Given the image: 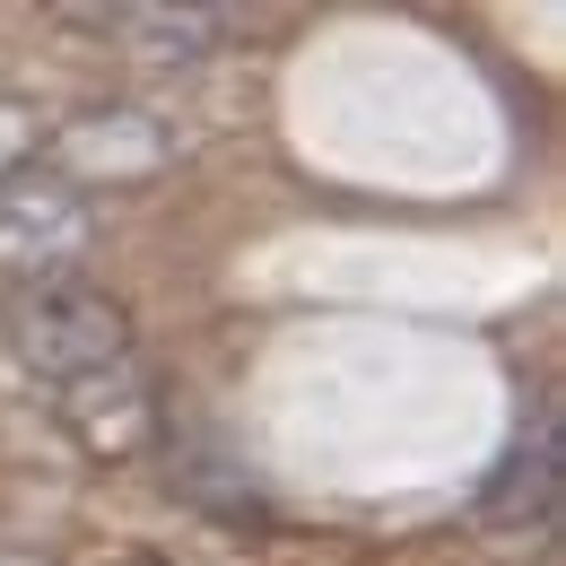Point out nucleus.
I'll return each mask as SVG.
<instances>
[{"mask_svg":"<svg viewBox=\"0 0 566 566\" xmlns=\"http://www.w3.org/2000/svg\"><path fill=\"white\" fill-rule=\"evenodd\" d=\"M44 140H53V114H44L35 96L0 87V184L27 175V166H44Z\"/></svg>","mask_w":566,"mask_h":566,"instance_id":"6","label":"nucleus"},{"mask_svg":"<svg viewBox=\"0 0 566 566\" xmlns=\"http://www.w3.org/2000/svg\"><path fill=\"white\" fill-rule=\"evenodd\" d=\"M175 148L184 140L148 105H78L44 140V175H62L71 192H87V184H148V175L175 166Z\"/></svg>","mask_w":566,"mask_h":566,"instance_id":"3","label":"nucleus"},{"mask_svg":"<svg viewBox=\"0 0 566 566\" xmlns=\"http://www.w3.org/2000/svg\"><path fill=\"white\" fill-rule=\"evenodd\" d=\"M78 27L114 35L132 62L157 71H184V62H210L218 53V18L210 9H175V0H123V9H78Z\"/></svg>","mask_w":566,"mask_h":566,"instance_id":"5","label":"nucleus"},{"mask_svg":"<svg viewBox=\"0 0 566 566\" xmlns=\"http://www.w3.org/2000/svg\"><path fill=\"white\" fill-rule=\"evenodd\" d=\"M87 253H96V201L87 192H71L44 166H27V175L0 184V280H9V296L18 287L78 280Z\"/></svg>","mask_w":566,"mask_h":566,"instance_id":"2","label":"nucleus"},{"mask_svg":"<svg viewBox=\"0 0 566 566\" xmlns=\"http://www.w3.org/2000/svg\"><path fill=\"white\" fill-rule=\"evenodd\" d=\"M53 419L71 427V444L87 462H132L157 444V392H148V366L140 357H114L96 375H78L53 392Z\"/></svg>","mask_w":566,"mask_h":566,"instance_id":"4","label":"nucleus"},{"mask_svg":"<svg viewBox=\"0 0 566 566\" xmlns=\"http://www.w3.org/2000/svg\"><path fill=\"white\" fill-rule=\"evenodd\" d=\"M9 357L35 375V384H78V375H96V366H114V357H140L132 349V323H123V305L114 296H96V287H18L9 296Z\"/></svg>","mask_w":566,"mask_h":566,"instance_id":"1","label":"nucleus"}]
</instances>
